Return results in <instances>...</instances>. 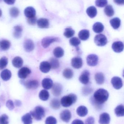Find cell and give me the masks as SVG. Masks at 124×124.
<instances>
[{"instance_id":"31","label":"cell","mask_w":124,"mask_h":124,"mask_svg":"<svg viewBox=\"0 0 124 124\" xmlns=\"http://www.w3.org/2000/svg\"><path fill=\"white\" fill-rule=\"evenodd\" d=\"M22 121L23 124H32L33 118L30 114L28 113L24 115L22 117Z\"/></svg>"},{"instance_id":"27","label":"cell","mask_w":124,"mask_h":124,"mask_svg":"<svg viewBox=\"0 0 124 124\" xmlns=\"http://www.w3.org/2000/svg\"><path fill=\"white\" fill-rule=\"evenodd\" d=\"M11 46L10 42L8 40H1L0 41V49L2 51H7L10 48Z\"/></svg>"},{"instance_id":"4","label":"cell","mask_w":124,"mask_h":124,"mask_svg":"<svg viewBox=\"0 0 124 124\" xmlns=\"http://www.w3.org/2000/svg\"><path fill=\"white\" fill-rule=\"evenodd\" d=\"M94 41L95 44L100 46H104L107 43V39L106 36L102 34L97 35L95 37Z\"/></svg>"},{"instance_id":"50","label":"cell","mask_w":124,"mask_h":124,"mask_svg":"<svg viewBox=\"0 0 124 124\" xmlns=\"http://www.w3.org/2000/svg\"><path fill=\"white\" fill-rule=\"evenodd\" d=\"M4 1L9 5H12L15 3L16 0H3Z\"/></svg>"},{"instance_id":"15","label":"cell","mask_w":124,"mask_h":124,"mask_svg":"<svg viewBox=\"0 0 124 124\" xmlns=\"http://www.w3.org/2000/svg\"><path fill=\"white\" fill-rule=\"evenodd\" d=\"M110 121V116L107 113H103L99 116V123L100 124H109Z\"/></svg>"},{"instance_id":"45","label":"cell","mask_w":124,"mask_h":124,"mask_svg":"<svg viewBox=\"0 0 124 124\" xmlns=\"http://www.w3.org/2000/svg\"><path fill=\"white\" fill-rule=\"evenodd\" d=\"M57 124V119L53 116H49L47 118L45 121V124Z\"/></svg>"},{"instance_id":"3","label":"cell","mask_w":124,"mask_h":124,"mask_svg":"<svg viewBox=\"0 0 124 124\" xmlns=\"http://www.w3.org/2000/svg\"><path fill=\"white\" fill-rule=\"evenodd\" d=\"M31 116L37 121H41L45 116V112L44 108L41 106H37L34 108V110L30 112Z\"/></svg>"},{"instance_id":"26","label":"cell","mask_w":124,"mask_h":124,"mask_svg":"<svg viewBox=\"0 0 124 124\" xmlns=\"http://www.w3.org/2000/svg\"><path fill=\"white\" fill-rule=\"evenodd\" d=\"M95 79L97 84L99 85L102 84L105 82V76L101 72L97 73L95 76Z\"/></svg>"},{"instance_id":"19","label":"cell","mask_w":124,"mask_h":124,"mask_svg":"<svg viewBox=\"0 0 124 124\" xmlns=\"http://www.w3.org/2000/svg\"><path fill=\"white\" fill-rule=\"evenodd\" d=\"M39 68L41 71L43 73H47L50 71L51 69V65L49 62L44 61L40 63Z\"/></svg>"},{"instance_id":"29","label":"cell","mask_w":124,"mask_h":124,"mask_svg":"<svg viewBox=\"0 0 124 124\" xmlns=\"http://www.w3.org/2000/svg\"><path fill=\"white\" fill-rule=\"evenodd\" d=\"M23 61L22 59L19 57H16L12 61L13 65L16 68H20L23 65Z\"/></svg>"},{"instance_id":"39","label":"cell","mask_w":124,"mask_h":124,"mask_svg":"<svg viewBox=\"0 0 124 124\" xmlns=\"http://www.w3.org/2000/svg\"><path fill=\"white\" fill-rule=\"evenodd\" d=\"M75 33V32L71 28L69 27L65 29L64 35L67 38H70L73 37Z\"/></svg>"},{"instance_id":"10","label":"cell","mask_w":124,"mask_h":124,"mask_svg":"<svg viewBox=\"0 0 124 124\" xmlns=\"http://www.w3.org/2000/svg\"><path fill=\"white\" fill-rule=\"evenodd\" d=\"M60 116L62 121L64 122L68 123L71 119V113L69 110H65L61 112Z\"/></svg>"},{"instance_id":"55","label":"cell","mask_w":124,"mask_h":124,"mask_svg":"<svg viewBox=\"0 0 124 124\" xmlns=\"http://www.w3.org/2000/svg\"></svg>"},{"instance_id":"32","label":"cell","mask_w":124,"mask_h":124,"mask_svg":"<svg viewBox=\"0 0 124 124\" xmlns=\"http://www.w3.org/2000/svg\"><path fill=\"white\" fill-rule=\"evenodd\" d=\"M53 54L57 58H61L64 55V50L60 47H57L54 49Z\"/></svg>"},{"instance_id":"22","label":"cell","mask_w":124,"mask_h":124,"mask_svg":"<svg viewBox=\"0 0 124 124\" xmlns=\"http://www.w3.org/2000/svg\"><path fill=\"white\" fill-rule=\"evenodd\" d=\"M90 33L88 30H83L79 33L78 36L81 40L83 41L87 40L89 38Z\"/></svg>"},{"instance_id":"36","label":"cell","mask_w":124,"mask_h":124,"mask_svg":"<svg viewBox=\"0 0 124 124\" xmlns=\"http://www.w3.org/2000/svg\"><path fill=\"white\" fill-rule=\"evenodd\" d=\"M51 108L55 110H58L60 108V103L59 100L58 99H53L50 103Z\"/></svg>"},{"instance_id":"16","label":"cell","mask_w":124,"mask_h":124,"mask_svg":"<svg viewBox=\"0 0 124 124\" xmlns=\"http://www.w3.org/2000/svg\"><path fill=\"white\" fill-rule=\"evenodd\" d=\"M24 48L25 50L27 52H30L34 49L35 45L32 40L28 39L24 42Z\"/></svg>"},{"instance_id":"17","label":"cell","mask_w":124,"mask_h":124,"mask_svg":"<svg viewBox=\"0 0 124 124\" xmlns=\"http://www.w3.org/2000/svg\"><path fill=\"white\" fill-rule=\"evenodd\" d=\"M24 14L28 18L36 16V12L35 9L32 7H28L25 8L24 11Z\"/></svg>"},{"instance_id":"53","label":"cell","mask_w":124,"mask_h":124,"mask_svg":"<svg viewBox=\"0 0 124 124\" xmlns=\"http://www.w3.org/2000/svg\"><path fill=\"white\" fill-rule=\"evenodd\" d=\"M15 104L17 107H20L22 105V102L20 101L16 100L15 102Z\"/></svg>"},{"instance_id":"11","label":"cell","mask_w":124,"mask_h":124,"mask_svg":"<svg viewBox=\"0 0 124 124\" xmlns=\"http://www.w3.org/2000/svg\"><path fill=\"white\" fill-rule=\"evenodd\" d=\"M71 64L72 66L74 68L76 69L81 68L83 65L82 59L78 57H74L71 60Z\"/></svg>"},{"instance_id":"46","label":"cell","mask_w":124,"mask_h":124,"mask_svg":"<svg viewBox=\"0 0 124 124\" xmlns=\"http://www.w3.org/2000/svg\"><path fill=\"white\" fill-rule=\"evenodd\" d=\"M6 106L8 109L10 110H12L14 108V104L13 101L11 100L7 101L6 103Z\"/></svg>"},{"instance_id":"8","label":"cell","mask_w":124,"mask_h":124,"mask_svg":"<svg viewBox=\"0 0 124 124\" xmlns=\"http://www.w3.org/2000/svg\"><path fill=\"white\" fill-rule=\"evenodd\" d=\"M111 83L113 87L117 90L121 89L123 85L122 79L118 77H113L111 79Z\"/></svg>"},{"instance_id":"30","label":"cell","mask_w":124,"mask_h":124,"mask_svg":"<svg viewBox=\"0 0 124 124\" xmlns=\"http://www.w3.org/2000/svg\"><path fill=\"white\" fill-rule=\"evenodd\" d=\"M22 27L20 25H17L14 27V32L13 35L16 38L18 39L22 36Z\"/></svg>"},{"instance_id":"13","label":"cell","mask_w":124,"mask_h":124,"mask_svg":"<svg viewBox=\"0 0 124 124\" xmlns=\"http://www.w3.org/2000/svg\"><path fill=\"white\" fill-rule=\"evenodd\" d=\"M112 48L115 52L118 53L121 52L124 50V44L121 41H116L112 44Z\"/></svg>"},{"instance_id":"43","label":"cell","mask_w":124,"mask_h":124,"mask_svg":"<svg viewBox=\"0 0 124 124\" xmlns=\"http://www.w3.org/2000/svg\"><path fill=\"white\" fill-rule=\"evenodd\" d=\"M107 0H96L95 5L99 7H103L107 4Z\"/></svg>"},{"instance_id":"37","label":"cell","mask_w":124,"mask_h":124,"mask_svg":"<svg viewBox=\"0 0 124 124\" xmlns=\"http://www.w3.org/2000/svg\"><path fill=\"white\" fill-rule=\"evenodd\" d=\"M63 74L64 77L68 79H70L73 76V71L70 69H65L63 71Z\"/></svg>"},{"instance_id":"24","label":"cell","mask_w":124,"mask_h":124,"mask_svg":"<svg viewBox=\"0 0 124 124\" xmlns=\"http://www.w3.org/2000/svg\"><path fill=\"white\" fill-rule=\"evenodd\" d=\"M104 29V25L100 22H96L94 24L92 27L93 31L96 33H99L102 32Z\"/></svg>"},{"instance_id":"9","label":"cell","mask_w":124,"mask_h":124,"mask_svg":"<svg viewBox=\"0 0 124 124\" xmlns=\"http://www.w3.org/2000/svg\"><path fill=\"white\" fill-rule=\"evenodd\" d=\"M31 73V70L30 69L26 67L21 68L18 72V76L19 78L21 79H25L30 75Z\"/></svg>"},{"instance_id":"28","label":"cell","mask_w":124,"mask_h":124,"mask_svg":"<svg viewBox=\"0 0 124 124\" xmlns=\"http://www.w3.org/2000/svg\"><path fill=\"white\" fill-rule=\"evenodd\" d=\"M86 13L89 17L93 18L96 16L97 13V8L94 6H90L86 10Z\"/></svg>"},{"instance_id":"47","label":"cell","mask_w":124,"mask_h":124,"mask_svg":"<svg viewBox=\"0 0 124 124\" xmlns=\"http://www.w3.org/2000/svg\"><path fill=\"white\" fill-rule=\"evenodd\" d=\"M37 18L36 16L28 18V23L31 25H35L37 23Z\"/></svg>"},{"instance_id":"2","label":"cell","mask_w":124,"mask_h":124,"mask_svg":"<svg viewBox=\"0 0 124 124\" xmlns=\"http://www.w3.org/2000/svg\"><path fill=\"white\" fill-rule=\"evenodd\" d=\"M77 98L75 94H70L62 98L60 101L61 105L64 107H68L75 103Z\"/></svg>"},{"instance_id":"42","label":"cell","mask_w":124,"mask_h":124,"mask_svg":"<svg viewBox=\"0 0 124 124\" xmlns=\"http://www.w3.org/2000/svg\"><path fill=\"white\" fill-rule=\"evenodd\" d=\"M69 43L71 46H78L81 44L80 40L76 37H73L70 39Z\"/></svg>"},{"instance_id":"38","label":"cell","mask_w":124,"mask_h":124,"mask_svg":"<svg viewBox=\"0 0 124 124\" xmlns=\"http://www.w3.org/2000/svg\"><path fill=\"white\" fill-rule=\"evenodd\" d=\"M49 61L51 68L53 69H56L59 68V62L58 60L56 58L52 57L50 59Z\"/></svg>"},{"instance_id":"44","label":"cell","mask_w":124,"mask_h":124,"mask_svg":"<svg viewBox=\"0 0 124 124\" xmlns=\"http://www.w3.org/2000/svg\"><path fill=\"white\" fill-rule=\"evenodd\" d=\"M8 116L6 114H3L0 116V124H8Z\"/></svg>"},{"instance_id":"52","label":"cell","mask_w":124,"mask_h":124,"mask_svg":"<svg viewBox=\"0 0 124 124\" xmlns=\"http://www.w3.org/2000/svg\"><path fill=\"white\" fill-rule=\"evenodd\" d=\"M114 1L118 5H123L124 3V0H114Z\"/></svg>"},{"instance_id":"35","label":"cell","mask_w":124,"mask_h":124,"mask_svg":"<svg viewBox=\"0 0 124 124\" xmlns=\"http://www.w3.org/2000/svg\"><path fill=\"white\" fill-rule=\"evenodd\" d=\"M104 12L107 16L110 17L114 15V10L111 5H107L104 9Z\"/></svg>"},{"instance_id":"6","label":"cell","mask_w":124,"mask_h":124,"mask_svg":"<svg viewBox=\"0 0 124 124\" xmlns=\"http://www.w3.org/2000/svg\"><path fill=\"white\" fill-rule=\"evenodd\" d=\"M86 60L88 65L94 66L97 65L99 59L96 54H90L87 56Z\"/></svg>"},{"instance_id":"20","label":"cell","mask_w":124,"mask_h":124,"mask_svg":"<svg viewBox=\"0 0 124 124\" xmlns=\"http://www.w3.org/2000/svg\"><path fill=\"white\" fill-rule=\"evenodd\" d=\"M42 86L45 89L49 90L52 87L53 85V81L50 78H45L42 81Z\"/></svg>"},{"instance_id":"23","label":"cell","mask_w":124,"mask_h":124,"mask_svg":"<svg viewBox=\"0 0 124 124\" xmlns=\"http://www.w3.org/2000/svg\"><path fill=\"white\" fill-rule=\"evenodd\" d=\"M12 74L9 70L7 69H4L1 71L0 76L2 79L4 81H7L10 79L11 77Z\"/></svg>"},{"instance_id":"25","label":"cell","mask_w":124,"mask_h":124,"mask_svg":"<svg viewBox=\"0 0 124 124\" xmlns=\"http://www.w3.org/2000/svg\"><path fill=\"white\" fill-rule=\"evenodd\" d=\"M110 23L114 29L117 30L119 28L121 25V20L118 17H115L111 20Z\"/></svg>"},{"instance_id":"54","label":"cell","mask_w":124,"mask_h":124,"mask_svg":"<svg viewBox=\"0 0 124 124\" xmlns=\"http://www.w3.org/2000/svg\"><path fill=\"white\" fill-rule=\"evenodd\" d=\"M2 11H1V10L0 9V17L1 16V15H2Z\"/></svg>"},{"instance_id":"12","label":"cell","mask_w":124,"mask_h":124,"mask_svg":"<svg viewBox=\"0 0 124 124\" xmlns=\"http://www.w3.org/2000/svg\"><path fill=\"white\" fill-rule=\"evenodd\" d=\"M25 85L27 89H35L39 86V82L36 80H29L25 83Z\"/></svg>"},{"instance_id":"41","label":"cell","mask_w":124,"mask_h":124,"mask_svg":"<svg viewBox=\"0 0 124 124\" xmlns=\"http://www.w3.org/2000/svg\"><path fill=\"white\" fill-rule=\"evenodd\" d=\"M8 63L7 57H3L0 59V70H2L6 68Z\"/></svg>"},{"instance_id":"51","label":"cell","mask_w":124,"mask_h":124,"mask_svg":"<svg viewBox=\"0 0 124 124\" xmlns=\"http://www.w3.org/2000/svg\"><path fill=\"white\" fill-rule=\"evenodd\" d=\"M71 124H84L83 122L81 120L79 119H75L74 120Z\"/></svg>"},{"instance_id":"21","label":"cell","mask_w":124,"mask_h":124,"mask_svg":"<svg viewBox=\"0 0 124 124\" xmlns=\"http://www.w3.org/2000/svg\"><path fill=\"white\" fill-rule=\"evenodd\" d=\"M88 113V109L84 106H79L76 110L77 114L81 117H84L87 115Z\"/></svg>"},{"instance_id":"49","label":"cell","mask_w":124,"mask_h":124,"mask_svg":"<svg viewBox=\"0 0 124 124\" xmlns=\"http://www.w3.org/2000/svg\"><path fill=\"white\" fill-rule=\"evenodd\" d=\"M92 92V90L90 88L85 87L83 89V94L85 95L90 94Z\"/></svg>"},{"instance_id":"7","label":"cell","mask_w":124,"mask_h":124,"mask_svg":"<svg viewBox=\"0 0 124 124\" xmlns=\"http://www.w3.org/2000/svg\"><path fill=\"white\" fill-rule=\"evenodd\" d=\"M90 73L87 70H84L79 77V80L83 84L87 85L89 82Z\"/></svg>"},{"instance_id":"34","label":"cell","mask_w":124,"mask_h":124,"mask_svg":"<svg viewBox=\"0 0 124 124\" xmlns=\"http://www.w3.org/2000/svg\"><path fill=\"white\" fill-rule=\"evenodd\" d=\"M39 98L43 101H46L49 98V93L47 90H42L39 93Z\"/></svg>"},{"instance_id":"33","label":"cell","mask_w":124,"mask_h":124,"mask_svg":"<svg viewBox=\"0 0 124 124\" xmlns=\"http://www.w3.org/2000/svg\"><path fill=\"white\" fill-rule=\"evenodd\" d=\"M115 113L117 116L121 117L124 116V106L120 105L117 106L115 109Z\"/></svg>"},{"instance_id":"5","label":"cell","mask_w":124,"mask_h":124,"mask_svg":"<svg viewBox=\"0 0 124 124\" xmlns=\"http://www.w3.org/2000/svg\"><path fill=\"white\" fill-rule=\"evenodd\" d=\"M59 41V39L57 37H45L41 40V45L44 48H46L50 46L51 44L54 42Z\"/></svg>"},{"instance_id":"1","label":"cell","mask_w":124,"mask_h":124,"mask_svg":"<svg viewBox=\"0 0 124 124\" xmlns=\"http://www.w3.org/2000/svg\"><path fill=\"white\" fill-rule=\"evenodd\" d=\"M109 96V93L107 90L103 89H99L94 93L93 100L94 103L97 105H102L107 101Z\"/></svg>"},{"instance_id":"14","label":"cell","mask_w":124,"mask_h":124,"mask_svg":"<svg viewBox=\"0 0 124 124\" xmlns=\"http://www.w3.org/2000/svg\"><path fill=\"white\" fill-rule=\"evenodd\" d=\"M62 90V85L59 83H55L52 87V94L54 96L58 97L61 95Z\"/></svg>"},{"instance_id":"48","label":"cell","mask_w":124,"mask_h":124,"mask_svg":"<svg viewBox=\"0 0 124 124\" xmlns=\"http://www.w3.org/2000/svg\"><path fill=\"white\" fill-rule=\"evenodd\" d=\"M94 118L92 116L88 117L85 122V124H94Z\"/></svg>"},{"instance_id":"40","label":"cell","mask_w":124,"mask_h":124,"mask_svg":"<svg viewBox=\"0 0 124 124\" xmlns=\"http://www.w3.org/2000/svg\"><path fill=\"white\" fill-rule=\"evenodd\" d=\"M20 14V11L17 7H13L9 9V14L12 17H17Z\"/></svg>"},{"instance_id":"18","label":"cell","mask_w":124,"mask_h":124,"mask_svg":"<svg viewBox=\"0 0 124 124\" xmlns=\"http://www.w3.org/2000/svg\"><path fill=\"white\" fill-rule=\"evenodd\" d=\"M38 27L41 28H47L49 26V20L46 18H40L37 21Z\"/></svg>"}]
</instances>
